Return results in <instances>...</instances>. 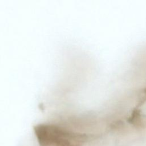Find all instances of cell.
Wrapping results in <instances>:
<instances>
[{"label": "cell", "instance_id": "obj_1", "mask_svg": "<svg viewBox=\"0 0 146 146\" xmlns=\"http://www.w3.org/2000/svg\"><path fill=\"white\" fill-rule=\"evenodd\" d=\"M34 131L40 146H82L84 134L74 132L52 124H39Z\"/></svg>", "mask_w": 146, "mask_h": 146}, {"label": "cell", "instance_id": "obj_2", "mask_svg": "<svg viewBox=\"0 0 146 146\" xmlns=\"http://www.w3.org/2000/svg\"><path fill=\"white\" fill-rule=\"evenodd\" d=\"M129 122L137 126H140L141 125L140 115L139 112H138L137 111H134L131 117L129 119Z\"/></svg>", "mask_w": 146, "mask_h": 146}, {"label": "cell", "instance_id": "obj_3", "mask_svg": "<svg viewBox=\"0 0 146 146\" xmlns=\"http://www.w3.org/2000/svg\"><path fill=\"white\" fill-rule=\"evenodd\" d=\"M145 93H146V90H145Z\"/></svg>", "mask_w": 146, "mask_h": 146}]
</instances>
